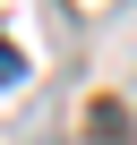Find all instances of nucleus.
<instances>
[{
    "instance_id": "obj_1",
    "label": "nucleus",
    "mask_w": 137,
    "mask_h": 145,
    "mask_svg": "<svg viewBox=\"0 0 137 145\" xmlns=\"http://www.w3.org/2000/svg\"><path fill=\"white\" fill-rule=\"evenodd\" d=\"M86 145H128V111L103 94V103H86Z\"/></svg>"
},
{
    "instance_id": "obj_2",
    "label": "nucleus",
    "mask_w": 137,
    "mask_h": 145,
    "mask_svg": "<svg viewBox=\"0 0 137 145\" xmlns=\"http://www.w3.org/2000/svg\"><path fill=\"white\" fill-rule=\"evenodd\" d=\"M17 77H26V60H17L9 43H0V86H17Z\"/></svg>"
}]
</instances>
